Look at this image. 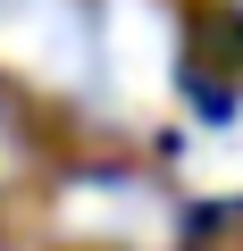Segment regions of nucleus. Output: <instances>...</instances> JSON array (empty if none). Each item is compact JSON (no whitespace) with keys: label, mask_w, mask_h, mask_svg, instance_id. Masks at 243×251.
<instances>
[{"label":"nucleus","mask_w":243,"mask_h":251,"mask_svg":"<svg viewBox=\"0 0 243 251\" xmlns=\"http://www.w3.org/2000/svg\"><path fill=\"white\" fill-rule=\"evenodd\" d=\"M92 50H101V67H109L117 100H160V92H168L176 42H168V9H160V0H109Z\"/></svg>","instance_id":"f257e3e1"},{"label":"nucleus","mask_w":243,"mask_h":251,"mask_svg":"<svg viewBox=\"0 0 243 251\" xmlns=\"http://www.w3.org/2000/svg\"><path fill=\"white\" fill-rule=\"evenodd\" d=\"M67 218H76V226H101V234H126V243L168 234V209H160L143 184H92V193L67 201Z\"/></svg>","instance_id":"7ed1b4c3"},{"label":"nucleus","mask_w":243,"mask_h":251,"mask_svg":"<svg viewBox=\"0 0 243 251\" xmlns=\"http://www.w3.org/2000/svg\"><path fill=\"white\" fill-rule=\"evenodd\" d=\"M185 176H193L201 193H243V109H235L226 126H210V134L185 143Z\"/></svg>","instance_id":"20e7f679"},{"label":"nucleus","mask_w":243,"mask_h":251,"mask_svg":"<svg viewBox=\"0 0 243 251\" xmlns=\"http://www.w3.org/2000/svg\"><path fill=\"white\" fill-rule=\"evenodd\" d=\"M0 59L42 75V84H76L92 59L76 0H0Z\"/></svg>","instance_id":"f03ea898"}]
</instances>
